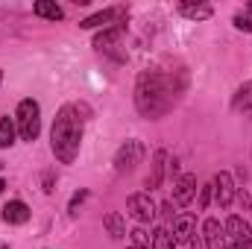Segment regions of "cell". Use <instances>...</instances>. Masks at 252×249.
I'll return each mask as SVG.
<instances>
[{"instance_id":"cell-1","label":"cell","mask_w":252,"mask_h":249,"mask_svg":"<svg viewBox=\"0 0 252 249\" xmlns=\"http://www.w3.org/2000/svg\"><path fill=\"white\" fill-rule=\"evenodd\" d=\"M185 91V76L179 70H141L135 82V106L144 118L158 121L164 118L182 97Z\"/></svg>"},{"instance_id":"cell-2","label":"cell","mask_w":252,"mask_h":249,"mask_svg":"<svg viewBox=\"0 0 252 249\" xmlns=\"http://www.w3.org/2000/svg\"><path fill=\"white\" fill-rule=\"evenodd\" d=\"M82 129L85 118L79 106H62L56 112V121L50 129V150L62 164H73L79 156V144H82Z\"/></svg>"},{"instance_id":"cell-3","label":"cell","mask_w":252,"mask_h":249,"mask_svg":"<svg viewBox=\"0 0 252 249\" xmlns=\"http://www.w3.org/2000/svg\"><path fill=\"white\" fill-rule=\"evenodd\" d=\"M15 126H18L21 141H30V144H32V141L38 138V132H41V106H38L32 97H27V100L18 103Z\"/></svg>"},{"instance_id":"cell-4","label":"cell","mask_w":252,"mask_h":249,"mask_svg":"<svg viewBox=\"0 0 252 249\" xmlns=\"http://www.w3.org/2000/svg\"><path fill=\"white\" fill-rule=\"evenodd\" d=\"M144 158V144L141 141H126L124 147L115 153V170L118 173H129L135 170V164Z\"/></svg>"},{"instance_id":"cell-5","label":"cell","mask_w":252,"mask_h":249,"mask_svg":"<svg viewBox=\"0 0 252 249\" xmlns=\"http://www.w3.org/2000/svg\"><path fill=\"white\" fill-rule=\"evenodd\" d=\"M223 232H226V238H229L235 247H252V226L241 217V214H232V217L223 223Z\"/></svg>"},{"instance_id":"cell-6","label":"cell","mask_w":252,"mask_h":249,"mask_svg":"<svg viewBox=\"0 0 252 249\" xmlns=\"http://www.w3.org/2000/svg\"><path fill=\"white\" fill-rule=\"evenodd\" d=\"M126 208H129V214H132L138 223H150V220L156 217V205H153V199H150V190L132 193V196L126 199Z\"/></svg>"},{"instance_id":"cell-7","label":"cell","mask_w":252,"mask_h":249,"mask_svg":"<svg viewBox=\"0 0 252 249\" xmlns=\"http://www.w3.org/2000/svg\"><path fill=\"white\" fill-rule=\"evenodd\" d=\"M121 18H126V9L124 6H112V9H100V12H94V15H88L85 21H79V27L82 30H94V27H115V24H121Z\"/></svg>"},{"instance_id":"cell-8","label":"cell","mask_w":252,"mask_h":249,"mask_svg":"<svg viewBox=\"0 0 252 249\" xmlns=\"http://www.w3.org/2000/svg\"><path fill=\"white\" fill-rule=\"evenodd\" d=\"M214 199H217L220 208H229V205H232V199H235V182H232V173L220 170V173L214 176Z\"/></svg>"},{"instance_id":"cell-9","label":"cell","mask_w":252,"mask_h":249,"mask_svg":"<svg viewBox=\"0 0 252 249\" xmlns=\"http://www.w3.org/2000/svg\"><path fill=\"white\" fill-rule=\"evenodd\" d=\"M193 196H196V176H193V173L179 176V182L173 185V202H176L179 208H185Z\"/></svg>"},{"instance_id":"cell-10","label":"cell","mask_w":252,"mask_h":249,"mask_svg":"<svg viewBox=\"0 0 252 249\" xmlns=\"http://www.w3.org/2000/svg\"><path fill=\"white\" fill-rule=\"evenodd\" d=\"M167 153L164 150H156L153 153V164H150V176H147V187L150 190H156V187H161L164 182V170H167Z\"/></svg>"},{"instance_id":"cell-11","label":"cell","mask_w":252,"mask_h":249,"mask_svg":"<svg viewBox=\"0 0 252 249\" xmlns=\"http://www.w3.org/2000/svg\"><path fill=\"white\" fill-rule=\"evenodd\" d=\"M202 235H205V247L208 249H229L226 247V232H223V226H220V220H214V217H208L205 220V226H202Z\"/></svg>"},{"instance_id":"cell-12","label":"cell","mask_w":252,"mask_h":249,"mask_svg":"<svg viewBox=\"0 0 252 249\" xmlns=\"http://www.w3.org/2000/svg\"><path fill=\"white\" fill-rule=\"evenodd\" d=\"M3 220H6V223H12V226L27 223V220H30V205H27V202H21V199L6 202V205H3Z\"/></svg>"},{"instance_id":"cell-13","label":"cell","mask_w":252,"mask_h":249,"mask_svg":"<svg viewBox=\"0 0 252 249\" xmlns=\"http://www.w3.org/2000/svg\"><path fill=\"white\" fill-rule=\"evenodd\" d=\"M232 109L241 112L244 118H252V79L250 82H244V85L235 91V97H232Z\"/></svg>"},{"instance_id":"cell-14","label":"cell","mask_w":252,"mask_h":249,"mask_svg":"<svg viewBox=\"0 0 252 249\" xmlns=\"http://www.w3.org/2000/svg\"><path fill=\"white\" fill-rule=\"evenodd\" d=\"M124 30H126V24H115V27L103 30V32L94 38V47H97V50H112V47H118V41H121Z\"/></svg>"},{"instance_id":"cell-15","label":"cell","mask_w":252,"mask_h":249,"mask_svg":"<svg viewBox=\"0 0 252 249\" xmlns=\"http://www.w3.org/2000/svg\"><path fill=\"white\" fill-rule=\"evenodd\" d=\"M32 12L38 15V18H47V21H62L64 12L59 3H53V0H35L32 3Z\"/></svg>"},{"instance_id":"cell-16","label":"cell","mask_w":252,"mask_h":249,"mask_svg":"<svg viewBox=\"0 0 252 249\" xmlns=\"http://www.w3.org/2000/svg\"><path fill=\"white\" fill-rule=\"evenodd\" d=\"M193 226H196L193 214H179L173 220V241H188L190 235H193Z\"/></svg>"},{"instance_id":"cell-17","label":"cell","mask_w":252,"mask_h":249,"mask_svg":"<svg viewBox=\"0 0 252 249\" xmlns=\"http://www.w3.org/2000/svg\"><path fill=\"white\" fill-rule=\"evenodd\" d=\"M103 226H106V232H109L115 241H124L126 238V223H124V217H121L118 211H109V214L103 217Z\"/></svg>"},{"instance_id":"cell-18","label":"cell","mask_w":252,"mask_h":249,"mask_svg":"<svg viewBox=\"0 0 252 249\" xmlns=\"http://www.w3.org/2000/svg\"><path fill=\"white\" fill-rule=\"evenodd\" d=\"M179 12H182L185 18H190V21H205V18L214 15V9H211L208 3H182Z\"/></svg>"},{"instance_id":"cell-19","label":"cell","mask_w":252,"mask_h":249,"mask_svg":"<svg viewBox=\"0 0 252 249\" xmlns=\"http://www.w3.org/2000/svg\"><path fill=\"white\" fill-rule=\"evenodd\" d=\"M15 132H18L15 121L0 118V150H6V147H12V144H15Z\"/></svg>"},{"instance_id":"cell-20","label":"cell","mask_w":252,"mask_h":249,"mask_svg":"<svg viewBox=\"0 0 252 249\" xmlns=\"http://www.w3.org/2000/svg\"><path fill=\"white\" fill-rule=\"evenodd\" d=\"M153 249H173V232L170 229H156L153 232Z\"/></svg>"},{"instance_id":"cell-21","label":"cell","mask_w":252,"mask_h":249,"mask_svg":"<svg viewBox=\"0 0 252 249\" xmlns=\"http://www.w3.org/2000/svg\"><path fill=\"white\" fill-rule=\"evenodd\" d=\"M129 235H132V247H138V249H147L153 244V235H147V229H132Z\"/></svg>"},{"instance_id":"cell-22","label":"cell","mask_w":252,"mask_h":249,"mask_svg":"<svg viewBox=\"0 0 252 249\" xmlns=\"http://www.w3.org/2000/svg\"><path fill=\"white\" fill-rule=\"evenodd\" d=\"M211 196H214V182H211V185H202V187H199V211H205V208H208Z\"/></svg>"},{"instance_id":"cell-23","label":"cell","mask_w":252,"mask_h":249,"mask_svg":"<svg viewBox=\"0 0 252 249\" xmlns=\"http://www.w3.org/2000/svg\"><path fill=\"white\" fill-rule=\"evenodd\" d=\"M235 27L244 30V32H252V15L250 12H238L235 15Z\"/></svg>"},{"instance_id":"cell-24","label":"cell","mask_w":252,"mask_h":249,"mask_svg":"<svg viewBox=\"0 0 252 249\" xmlns=\"http://www.w3.org/2000/svg\"><path fill=\"white\" fill-rule=\"evenodd\" d=\"M85 196H88V190H79V193H73V196H70V205H67V211H70V214H76V208L82 205V199H85Z\"/></svg>"},{"instance_id":"cell-25","label":"cell","mask_w":252,"mask_h":249,"mask_svg":"<svg viewBox=\"0 0 252 249\" xmlns=\"http://www.w3.org/2000/svg\"><path fill=\"white\" fill-rule=\"evenodd\" d=\"M238 202H241L244 211H252V196L247 193V190H238Z\"/></svg>"},{"instance_id":"cell-26","label":"cell","mask_w":252,"mask_h":249,"mask_svg":"<svg viewBox=\"0 0 252 249\" xmlns=\"http://www.w3.org/2000/svg\"><path fill=\"white\" fill-rule=\"evenodd\" d=\"M188 241H190V249H202V238H196V232L190 235Z\"/></svg>"},{"instance_id":"cell-27","label":"cell","mask_w":252,"mask_h":249,"mask_svg":"<svg viewBox=\"0 0 252 249\" xmlns=\"http://www.w3.org/2000/svg\"><path fill=\"white\" fill-rule=\"evenodd\" d=\"M44 190H47V193L53 190V176H50V173H44Z\"/></svg>"},{"instance_id":"cell-28","label":"cell","mask_w":252,"mask_h":249,"mask_svg":"<svg viewBox=\"0 0 252 249\" xmlns=\"http://www.w3.org/2000/svg\"><path fill=\"white\" fill-rule=\"evenodd\" d=\"M3 187H6V182H3V179H0V193H3Z\"/></svg>"},{"instance_id":"cell-29","label":"cell","mask_w":252,"mask_h":249,"mask_svg":"<svg viewBox=\"0 0 252 249\" xmlns=\"http://www.w3.org/2000/svg\"><path fill=\"white\" fill-rule=\"evenodd\" d=\"M229 249H250V247H229Z\"/></svg>"},{"instance_id":"cell-30","label":"cell","mask_w":252,"mask_h":249,"mask_svg":"<svg viewBox=\"0 0 252 249\" xmlns=\"http://www.w3.org/2000/svg\"><path fill=\"white\" fill-rule=\"evenodd\" d=\"M247 12H252V3H247Z\"/></svg>"},{"instance_id":"cell-31","label":"cell","mask_w":252,"mask_h":249,"mask_svg":"<svg viewBox=\"0 0 252 249\" xmlns=\"http://www.w3.org/2000/svg\"><path fill=\"white\" fill-rule=\"evenodd\" d=\"M0 85H3V70H0Z\"/></svg>"},{"instance_id":"cell-32","label":"cell","mask_w":252,"mask_h":249,"mask_svg":"<svg viewBox=\"0 0 252 249\" xmlns=\"http://www.w3.org/2000/svg\"><path fill=\"white\" fill-rule=\"evenodd\" d=\"M126 249H138V247H126Z\"/></svg>"},{"instance_id":"cell-33","label":"cell","mask_w":252,"mask_h":249,"mask_svg":"<svg viewBox=\"0 0 252 249\" xmlns=\"http://www.w3.org/2000/svg\"><path fill=\"white\" fill-rule=\"evenodd\" d=\"M0 249H9V247H0Z\"/></svg>"}]
</instances>
